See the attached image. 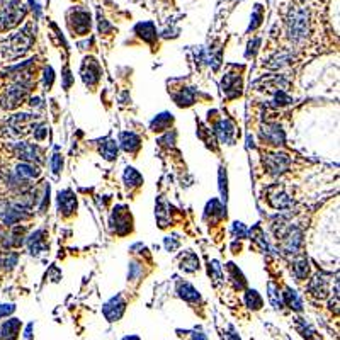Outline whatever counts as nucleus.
<instances>
[{
	"instance_id": "1",
	"label": "nucleus",
	"mask_w": 340,
	"mask_h": 340,
	"mask_svg": "<svg viewBox=\"0 0 340 340\" xmlns=\"http://www.w3.org/2000/svg\"><path fill=\"white\" fill-rule=\"evenodd\" d=\"M287 36L291 41L299 43L308 36L310 32V14L308 9L303 7H296L291 10V14L287 16Z\"/></svg>"
},
{
	"instance_id": "2",
	"label": "nucleus",
	"mask_w": 340,
	"mask_h": 340,
	"mask_svg": "<svg viewBox=\"0 0 340 340\" xmlns=\"http://www.w3.org/2000/svg\"><path fill=\"white\" fill-rule=\"evenodd\" d=\"M24 16H26L24 5L16 2V0H10V2L0 10V29H2V31L12 29L14 26L19 24Z\"/></svg>"
},
{
	"instance_id": "3",
	"label": "nucleus",
	"mask_w": 340,
	"mask_h": 340,
	"mask_svg": "<svg viewBox=\"0 0 340 340\" xmlns=\"http://www.w3.org/2000/svg\"><path fill=\"white\" fill-rule=\"evenodd\" d=\"M31 43H32V36H31V32H29V26H26L24 29H21L17 34H14L12 38L9 39L7 50L12 51L10 57H17V55H22L24 51H28Z\"/></svg>"
},
{
	"instance_id": "4",
	"label": "nucleus",
	"mask_w": 340,
	"mask_h": 340,
	"mask_svg": "<svg viewBox=\"0 0 340 340\" xmlns=\"http://www.w3.org/2000/svg\"><path fill=\"white\" fill-rule=\"evenodd\" d=\"M264 164L271 173H281L283 170L287 169V165H289V158H287V155H284V153H272V155H267V157L264 158Z\"/></svg>"
},
{
	"instance_id": "5",
	"label": "nucleus",
	"mask_w": 340,
	"mask_h": 340,
	"mask_svg": "<svg viewBox=\"0 0 340 340\" xmlns=\"http://www.w3.org/2000/svg\"><path fill=\"white\" fill-rule=\"evenodd\" d=\"M124 306H126V305H124V301L119 296L114 298V299H111L109 303H106V305H104V315H106V318L109 320V321L119 320L121 315H123V312H124Z\"/></svg>"
},
{
	"instance_id": "6",
	"label": "nucleus",
	"mask_w": 340,
	"mask_h": 340,
	"mask_svg": "<svg viewBox=\"0 0 340 340\" xmlns=\"http://www.w3.org/2000/svg\"><path fill=\"white\" fill-rule=\"evenodd\" d=\"M262 138L271 145H283L284 143V133L279 126H265L262 129Z\"/></svg>"
},
{
	"instance_id": "7",
	"label": "nucleus",
	"mask_w": 340,
	"mask_h": 340,
	"mask_svg": "<svg viewBox=\"0 0 340 340\" xmlns=\"http://www.w3.org/2000/svg\"><path fill=\"white\" fill-rule=\"evenodd\" d=\"M19 328H21V321L12 318L9 320L7 323L2 325L0 328V340H16L17 334H19Z\"/></svg>"
},
{
	"instance_id": "8",
	"label": "nucleus",
	"mask_w": 340,
	"mask_h": 340,
	"mask_svg": "<svg viewBox=\"0 0 340 340\" xmlns=\"http://www.w3.org/2000/svg\"><path fill=\"white\" fill-rule=\"evenodd\" d=\"M16 151L19 155V158L28 162H34L38 160V148L32 145H28V143H17L16 145Z\"/></svg>"
},
{
	"instance_id": "9",
	"label": "nucleus",
	"mask_w": 340,
	"mask_h": 340,
	"mask_svg": "<svg viewBox=\"0 0 340 340\" xmlns=\"http://www.w3.org/2000/svg\"><path fill=\"white\" fill-rule=\"evenodd\" d=\"M58 204H60V211L72 213L73 208H75V204H77L75 196H73L70 191L60 192V196H58Z\"/></svg>"
},
{
	"instance_id": "10",
	"label": "nucleus",
	"mask_w": 340,
	"mask_h": 340,
	"mask_svg": "<svg viewBox=\"0 0 340 340\" xmlns=\"http://www.w3.org/2000/svg\"><path fill=\"white\" fill-rule=\"evenodd\" d=\"M301 245V233L298 230L291 231L289 235L284 238V243H283V249L289 254H296L298 247Z\"/></svg>"
},
{
	"instance_id": "11",
	"label": "nucleus",
	"mask_w": 340,
	"mask_h": 340,
	"mask_svg": "<svg viewBox=\"0 0 340 340\" xmlns=\"http://www.w3.org/2000/svg\"><path fill=\"white\" fill-rule=\"evenodd\" d=\"M216 133H218V136H220V140L223 143H230L231 142V138H233V126H231L228 121H221L220 124L216 126Z\"/></svg>"
},
{
	"instance_id": "12",
	"label": "nucleus",
	"mask_w": 340,
	"mask_h": 340,
	"mask_svg": "<svg viewBox=\"0 0 340 340\" xmlns=\"http://www.w3.org/2000/svg\"><path fill=\"white\" fill-rule=\"evenodd\" d=\"M310 291H312L315 296L325 298L327 296V281H325L323 277H315L313 283L310 284Z\"/></svg>"
},
{
	"instance_id": "13",
	"label": "nucleus",
	"mask_w": 340,
	"mask_h": 340,
	"mask_svg": "<svg viewBox=\"0 0 340 340\" xmlns=\"http://www.w3.org/2000/svg\"><path fill=\"white\" fill-rule=\"evenodd\" d=\"M121 143H123V148L126 151H135L140 146V138L133 133H124L121 136Z\"/></svg>"
},
{
	"instance_id": "14",
	"label": "nucleus",
	"mask_w": 340,
	"mask_h": 340,
	"mask_svg": "<svg viewBox=\"0 0 340 340\" xmlns=\"http://www.w3.org/2000/svg\"><path fill=\"white\" fill-rule=\"evenodd\" d=\"M17 175L21 177V179H34L36 175H38V170H36V167H32V165L29 164H21L17 165Z\"/></svg>"
},
{
	"instance_id": "15",
	"label": "nucleus",
	"mask_w": 340,
	"mask_h": 340,
	"mask_svg": "<svg viewBox=\"0 0 340 340\" xmlns=\"http://www.w3.org/2000/svg\"><path fill=\"white\" fill-rule=\"evenodd\" d=\"M179 293H180V296H182L184 299H187V301H199L198 291H196L191 284H180Z\"/></svg>"
},
{
	"instance_id": "16",
	"label": "nucleus",
	"mask_w": 340,
	"mask_h": 340,
	"mask_svg": "<svg viewBox=\"0 0 340 340\" xmlns=\"http://www.w3.org/2000/svg\"><path fill=\"white\" fill-rule=\"evenodd\" d=\"M284 299H286V305L289 306V308H294V310H298V312L303 308V306H301V301H299L298 294L294 293V291L286 289V293H284Z\"/></svg>"
},
{
	"instance_id": "17",
	"label": "nucleus",
	"mask_w": 340,
	"mask_h": 340,
	"mask_svg": "<svg viewBox=\"0 0 340 340\" xmlns=\"http://www.w3.org/2000/svg\"><path fill=\"white\" fill-rule=\"evenodd\" d=\"M136 31L142 32L140 36H142V38H145L146 41H151V39H153L155 36H157V34H155L153 24H150V22H148V24H140L138 28H136Z\"/></svg>"
},
{
	"instance_id": "18",
	"label": "nucleus",
	"mask_w": 340,
	"mask_h": 340,
	"mask_svg": "<svg viewBox=\"0 0 340 340\" xmlns=\"http://www.w3.org/2000/svg\"><path fill=\"white\" fill-rule=\"evenodd\" d=\"M124 180L128 182V186H140V184H142V175H140L135 169H126Z\"/></svg>"
},
{
	"instance_id": "19",
	"label": "nucleus",
	"mask_w": 340,
	"mask_h": 340,
	"mask_svg": "<svg viewBox=\"0 0 340 340\" xmlns=\"http://www.w3.org/2000/svg\"><path fill=\"white\" fill-rule=\"evenodd\" d=\"M102 155L107 158V160H113L114 157H116V153H117V145L114 142H106L104 145H102Z\"/></svg>"
},
{
	"instance_id": "20",
	"label": "nucleus",
	"mask_w": 340,
	"mask_h": 340,
	"mask_svg": "<svg viewBox=\"0 0 340 340\" xmlns=\"http://www.w3.org/2000/svg\"><path fill=\"white\" fill-rule=\"evenodd\" d=\"M247 305L254 310H258L262 306V298L257 294V291H249L247 293Z\"/></svg>"
},
{
	"instance_id": "21",
	"label": "nucleus",
	"mask_w": 340,
	"mask_h": 340,
	"mask_svg": "<svg viewBox=\"0 0 340 340\" xmlns=\"http://www.w3.org/2000/svg\"><path fill=\"white\" fill-rule=\"evenodd\" d=\"M293 271H294V276H296L298 279L306 277V274H308V262H306L305 258L296 262V264H294V267H293Z\"/></svg>"
},
{
	"instance_id": "22",
	"label": "nucleus",
	"mask_w": 340,
	"mask_h": 340,
	"mask_svg": "<svg viewBox=\"0 0 340 340\" xmlns=\"http://www.w3.org/2000/svg\"><path fill=\"white\" fill-rule=\"evenodd\" d=\"M187 257H189V258H184V260H182V267L186 269V271H196V269L199 267L198 257H196V255H192V254H189Z\"/></svg>"
},
{
	"instance_id": "23",
	"label": "nucleus",
	"mask_w": 340,
	"mask_h": 340,
	"mask_svg": "<svg viewBox=\"0 0 340 340\" xmlns=\"http://www.w3.org/2000/svg\"><path fill=\"white\" fill-rule=\"evenodd\" d=\"M277 293H279V291L276 289L274 284H269V298H271L272 305H274L276 308H281V306H283V303L277 301Z\"/></svg>"
},
{
	"instance_id": "24",
	"label": "nucleus",
	"mask_w": 340,
	"mask_h": 340,
	"mask_svg": "<svg viewBox=\"0 0 340 340\" xmlns=\"http://www.w3.org/2000/svg\"><path fill=\"white\" fill-rule=\"evenodd\" d=\"M14 310H16V308H14V305H0V318H2V316L10 315Z\"/></svg>"
},
{
	"instance_id": "25",
	"label": "nucleus",
	"mask_w": 340,
	"mask_h": 340,
	"mask_svg": "<svg viewBox=\"0 0 340 340\" xmlns=\"http://www.w3.org/2000/svg\"><path fill=\"white\" fill-rule=\"evenodd\" d=\"M51 165H53V172H60V167H61V157H60V155H55V157H53V164H51Z\"/></svg>"
},
{
	"instance_id": "26",
	"label": "nucleus",
	"mask_w": 340,
	"mask_h": 340,
	"mask_svg": "<svg viewBox=\"0 0 340 340\" xmlns=\"http://www.w3.org/2000/svg\"><path fill=\"white\" fill-rule=\"evenodd\" d=\"M44 82H46V87H50L51 82H53V70H51V68L46 70V77H44Z\"/></svg>"
},
{
	"instance_id": "27",
	"label": "nucleus",
	"mask_w": 340,
	"mask_h": 340,
	"mask_svg": "<svg viewBox=\"0 0 340 340\" xmlns=\"http://www.w3.org/2000/svg\"><path fill=\"white\" fill-rule=\"evenodd\" d=\"M194 340H206V337L202 334H198V335H194Z\"/></svg>"
},
{
	"instance_id": "28",
	"label": "nucleus",
	"mask_w": 340,
	"mask_h": 340,
	"mask_svg": "<svg viewBox=\"0 0 340 340\" xmlns=\"http://www.w3.org/2000/svg\"><path fill=\"white\" fill-rule=\"evenodd\" d=\"M124 340H140V339H138V337H126Z\"/></svg>"
}]
</instances>
